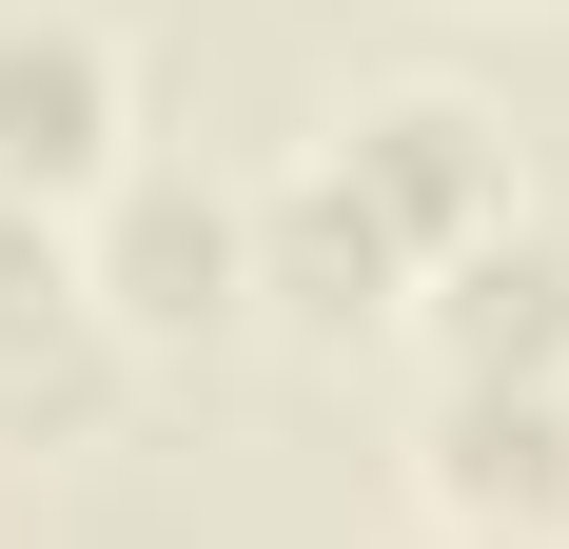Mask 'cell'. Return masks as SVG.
I'll use <instances>...</instances> for the list:
<instances>
[{
    "instance_id": "obj_5",
    "label": "cell",
    "mask_w": 569,
    "mask_h": 549,
    "mask_svg": "<svg viewBox=\"0 0 569 549\" xmlns=\"http://www.w3.org/2000/svg\"><path fill=\"white\" fill-rule=\"evenodd\" d=\"M236 217H256V315H276V333L353 353V333H393V315H412V256L373 236V197H353L335 158H276V177H236Z\"/></svg>"
},
{
    "instance_id": "obj_7",
    "label": "cell",
    "mask_w": 569,
    "mask_h": 549,
    "mask_svg": "<svg viewBox=\"0 0 569 549\" xmlns=\"http://www.w3.org/2000/svg\"><path fill=\"white\" fill-rule=\"evenodd\" d=\"M393 333L432 353V373H511V392H569V217H511V236H471V256H432Z\"/></svg>"
},
{
    "instance_id": "obj_2",
    "label": "cell",
    "mask_w": 569,
    "mask_h": 549,
    "mask_svg": "<svg viewBox=\"0 0 569 549\" xmlns=\"http://www.w3.org/2000/svg\"><path fill=\"white\" fill-rule=\"evenodd\" d=\"M118 177H138V40L99 0H0V197L99 217Z\"/></svg>"
},
{
    "instance_id": "obj_4",
    "label": "cell",
    "mask_w": 569,
    "mask_h": 549,
    "mask_svg": "<svg viewBox=\"0 0 569 549\" xmlns=\"http://www.w3.org/2000/svg\"><path fill=\"white\" fill-rule=\"evenodd\" d=\"M412 530L569 549V392H511V373H432V412H412Z\"/></svg>"
},
{
    "instance_id": "obj_3",
    "label": "cell",
    "mask_w": 569,
    "mask_h": 549,
    "mask_svg": "<svg viewBox=\"0 0 569 549\" xmlns=\"http://www.w3.org/2000/svg\"><path fill=\"white\" fill-rule=\"evenodd\" d=\"M315 158H335L353 197H373V236H393L412 274L530 217V158H511V118L471 99V79H373V99H353L335 138H315Z\"/></svg>"
},
{
    "instance_id": "obj_8",
    "label": "cell",
    "mask_w": 569,
    "mask_h": 549,
    "mask_svg": "<svg viewBox=\"0 0 569 549\" xmlns=\"http://www.w3.org/2000/svg\"><path fill=\"white\" fill-rule=\"evenodd\" d=\"M412 549H491V530H412Z\"/></svg>"
},
{
    "instance_id": "obj_6",
    "label": "cell",
    "mask_w": 569,
    "mask_h": 549,
    "mask_svg": "<svg viewBox=\"0 0 569 549\" xmlns=\"http://www.w3.org/2000/svg\"><path fill=\"white\" fill-rule=\"evenodd\" d=\"M118 392H138V353H118L99 295H79V217H20V197H0V432L59 451V432H99Z\"/></svg>"
},
{
    "instance_id": "obj_1",
    "label": "cell",
    "mask_w": 569,
    "mask_h": 549,
    "mask_svg": "<svg viewBox=\"0 0 569 549\" xmlns=\"http://www.w3.org/2000/svg\"><path fill=\"white\" fill-rule=\"evenodd\" d=\"M79 295H99L118 353H217V333L256 315V217H236V177L138 158L99 217H79Z\"/></svg>"
}]
</instances>
